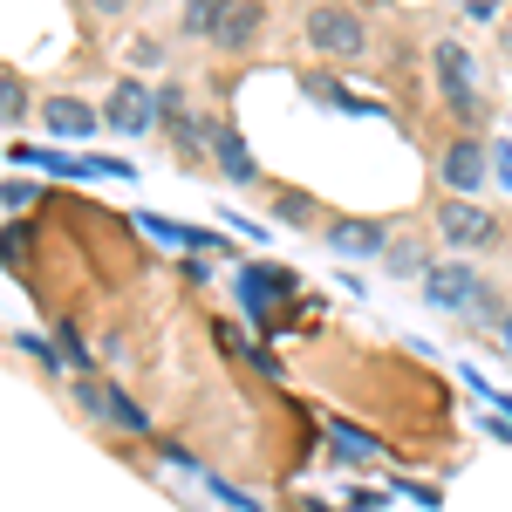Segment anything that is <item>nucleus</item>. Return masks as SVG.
<instances>
[{
  "instance_id": "obj_28",
  "label": "nucleus",
  "mask_w": 512,
  "mask_h": 512,
  "mask_svg": "<svg viewBox=\"0 0 512 512\" xmlns=\"http://www.w3.org/2000/svg\"><path fill=\"white\" fill-rule=\"evenodd\" d=\"M226 226H233L239 239H260V219H246V212H226Z\"/></svg>"
},
{
  "instance_id": "obj_2",
  "label": "nucleus",
  "mask_w": 512,
  "mask_h": 512,
  "mask_svg": "<svg viewBox=\"0 0 512 512\" xmlns=\"http://www.w3.org/2000/svg\"><path fill=\"white\" fill-rule=\"evenodd\" d=\"M301 35L315 55H335V62H355L362 48H369V21L355 14L349 0H315L308 14H301Z\"/></svg>"
},
{
  "instance_id": "obj_16",
  "label": "nucleus",
  "mask_w": 512,
  "mask_h": 512,
  "mask_svg": "<svg viewBox=\"0 0 512 512\" xmlns=\"http://www.w3.org/2000/svg\"><path fill=\"white\" fill-rule=\"evenodd\" d=\"M383 267H390L396 280H424V274L437 267V253H431V239L396 233V239H390V253H383Z\"/></svg>"
},
{
  "instance_id": "obj_12",
  "label": "nucleus",
  "mask_w": 512,
  "mask_h": 512,
  "mask_svg": "<svg viewBox=\"0 0 512 512\" xmlns=\"http://www.w3.org/2000/svg\"><path fill=\"white\" fill-rule=\"evenodd\" d=\"M205 144H212V164L226 171V185H260V164H253V151H246V137L233 123H212Z\"/></svg>"
},
{
  "instance_id": "obj_15",
  "label": "nucleus",
  "mask_w": 512,
  "mask_h": 512,
  "mask_svg": "<svg viewBox=\"0 0 512 512\" xmlns=\"http://www.w3.org/2000/svg\"><path fill=\"white\" fill-rule=\"evenodd\" d=\"M328 444H335V458H342V465H383V458H390V451H383V437H369L362 424L335 417V410H328Z\"/></svg>"
},
{
  "instance_id": "obj_18",
  "label": "nucleus",
  "mask_w": 512,
  "mask_h": 512,
  "mask_svg": "<svg viewBox=\"0 0 512 512\" xmlns=\"http://www.w3.org/2000/svg\"><path fill=\"white\" fill-rule=\"evenodd\" d=\"M267 205H274L280 226H315V219H321V205L301 192V185H274V198H267Z\"/></svg>"
},
{
  "instance_id": "obj_20",
  "label": "nucleus",
  "mask_w": 512,
  "mask_h": 512,
  "mask_svg": "<svg viewBox=\"0 0 512 512\" xmlns=\"http://www.w3.org/2000/svg\"><path fill=\"white\" fill-rule=\"evenodd\" d=\"M35 110V96H28V82L14 76V69H0V130H14V123Z\"/></svg>"
},
{
  "instance_id": "obj_10",
  "label": "nucleus",
  "mask_w": 512,
  "mask_h": 512,
  "mask_svg": "<svg viewBox=\"0 0 512 512\" xmlns=\"http://www.w3.org/2000/svg\"><path fill=\"white\" fill-rule=\"evenodd\" d=\"M35 117H41V130H48L55 144H82V137L103 130V110H89L82 96H41Z\"/></svg>"
},
{
  "instance_id": "obj_24",
  "label": "nucleus",
  "mask_w": 512,
  "mask_h": 512,
  "mask_svg": "<svg viewBox=\"0 0 512 512\" xmlns=\"http://www.w3.org/2000/svg\"><path fill=\"white\" fill-rule=\"evenodd\" d=\"M28 226H7V233H0V267H21V260H28Z\"/></svg>"
},
{
  "instance_id": "obj_11",
  "label": "nucleus",
  "mask_w": 512,
  "mask_h": 512,
  "mask_svg": "<svg viewBox=\"0 0 512 512\" xmlns=\"http://www.w3.org/2000/svg\"><path fill=\"white\" fill-rule=\"evenodd\" d=\"M137 226L158 239V246H171V253H226L233 260V246L219 233H205V226H185V219H164V212H137Z\"/></svg>"
},
{
  "instance_id": "obj_29",
  "label": "nucleus",
  "mask_w": 512,
  "mask_h": 512,
  "mask_svg": "<svg viewBox=\"0 0 512 512\" xmlns=\"http://www.w3.org/2000/svg\"><path fill=\"white\" fill-rule=\"evenodd\" d=\"M499 349L512 355V308H506V321H499Z\"/></svg>"
},
{
  "instance_id": "obj_17",
  "label": "nucleus",
  "mask_w": 512,
  "mask_h": 512,
  "mask_svg": "<svg viewBox=\"0 0 512 512\" xmlns=\"http://www.w3.org/2000/svg\"><path fill=\"white\" fill-rule=\"evenodd\" d=\"M233 7H239V0H185V7H178V35H185V41H212L219 28H226Z\"/></svg>"
},
{
  "instance_id": "obj_7",
  "label": "nucleus",
  "mask_w": 512,
  "mask_h": 512,
  "mask_svg": "<svg viewBox=\"0 0 512 512\" xmlns=\"http://www.w3.org/2000/svg\"><path fill=\"white\" fill-rule=\"evenodd\" d=\"M485 178H492V144H485V137L465 130V137H451V144L437 151V185H451L458 198H472Z\"/></svg>"
},
{
  "instance_id": "obj_5",
  "label": "nucleus",
  "mask_w": 512,
  "mask_h": 512,
  "mask_svg": "<svg viewBox=\"0 0 512 512\" xmlns=\"http://www.w3.org/2000/svg\"><path fill=\"white\" fill-rule=\"evenodd\" d=\"M417 287H424V301H431L437 315H472L478 301H485V287H492V280L478 274L472 260H437Z\"/></svg>"
},
{
  "instance_id": "obj_9",
  "label": "nucleus",
  "mask_w": 512,
  "mask_h": 512,
  "mask_svg": "<svg viewBox=\"0 0 512 512\" xmlns=\"http://www.w3.org/2000/svg\"><path fill=\"white\" fill-rule=\"evenodd\" d=\"M287 287H301V274L294 267H274V260H253V267H239V280H233V294H239V308L260 321H274V294L287 301Z\"/></svg>"
},
{
  "instance_id": "obj_23",
  "label": "nucleus",
  "mask_w": 512,
  "mask_h": 512,
  "mask_svg": "<svg viewBox=\"0 0 512 512\" xmlns=\"http://www.w3.org/2000/svg\"><path fill=\"white\" fill-rule=\"evenodd\" d=\"M212 342H219V349L233 355V362H246V355H253V342H246V328H233V321H212Z\"/></svg>"
},
{
  "instance_id": "obj_26",
  "label": "nucleus",
  "mask_w": 512,
  "mask_h": 512,
  "mask_svg": "<svg viewBox=\"0 0 512 512\" xmlns=\"http://www.w3.org/2000/svg\"><path fill=\"white\" fill-rule=\"evenodd\" d=\"M82 7H89L96 21H123V14H130V0H82Z\"/></svg>"
},
{
  "instance_id": "obj_4",
  "label": "nucleus",
  "mask_w": 512,
  "mask_h": 512,
  "mask_svg": "<svg viewBox=\"0 0 512 512\" xmlns=\"http://www.w3.org/2000/svg\"><path fill=\"white\" fill-rule=\"evenodd\" d=\"M431 226H437V239L451 246V253H485V246H499V212H485L478 198H458V192H444L431 205Z\"/></svg>"
},
{
  "instance_id": "obj_21",
  "label": "nucleus",
  "mask_w": 512,
  "mask_h": 512,
  "mask_svg": "<svg viewBox=\"0 0 512 512\" xmlns=\"http://www.w3.org/2000/svg\"><path fill=\"white\" fill-rule=\"evenodd\" d=\"M205 485H212V499H219L226 512H260V499H253V492H239V485H226L219 472H205Z\"/></svg>"
},
{
  "instance_id": "obj_14",
  "label": "nucleus",
  "mask_w": 512,
  "mask_h": 512,
  "mask_svg": "<svg viewBox=\"0 0 512 512\" xmlns=\"http://www.w3.org/2000/svg\"><path fill=\"white\" fill-rule=\"evenodd\" d=\"M267 35V0H239L233 14H226V28L212 35V48H226V55H246V48H260Z\"/></svg>"
},
{
  "instance_id": "obj_6",
  "label": "nucleus",
  "mask_w": 512,
  "mask_h": 512,
  "mask_svg": "<svg viewBox=\"0 0 512 512\" xmlns=\"http://www.w3.org/2000/svg\"><path fill=\"white\" fill-rule=\"evenodd\" d=\"M103 123H110L117 137H151V130H158V89L144 76H117L110 103H103Z\"/></svg>"
},
{
  "instance_id": "obj_13",
  "label": "nucleus",
  "mask_w": 512,
  "mask_h": 512,
  "mask_svg": "<svg viewBox=\"0 0 512 512\" xmlns=\"http://www.w3.org/2000/svg\"><path fill=\"white\" fill-rule=\"evenodd\" d=\"M301 96L321 103V110H349V117H383V103H369V96H349L342 76H328V69H308L301 76Z\"/></svg>"
},
{
  "instance_id": "obj_1",
  "label": "nucleus",
  "mask_w": 512,
  "mask_h": 512,
  "mask_svg": "<svg viewBox=\"0 0 512 512\" xmlns=\"http://www.w3.org/2000/svg\"><path fill=\"white\" fill-rule=\"evenodd\" d=\"M431 76H437V96H444V110L478 130V123L492 117V103H485V89H478V62L458 48V41H437L431 48Z\"/></svg>"
},
{
  "instance_id": "obj_8",
  "label": "nucleus",
  "mask_w": 512,
  "mask_h": 512,
  "mask_svg": "<svg viewBox=\"0 0 512 512\" xmlns=\"http://www.w3.org/2000/svg\"><path fill=\"white\" fill-rule=\"evenodd\" d=\"M321 239H328L335 260H383L396 233L383 219H349V212H335V219H321Z\"/></svg>"
},
{
  "instance_id": "obj_27",
  "label": "nucleus",
  "mask_w": 512,
  "mask_h": 512,
  "mask_svg": "<svg viewBox=\"0 0 512 512\" xmlns=\"http://www.w3.org/2000/svg\"><path fill=\"white\" fill-rule=\"evenodd\" d=\"M130 62H144V69H158V62H164V48H158V41H130Z\"/></svg>"
},
{
  "instance_id": "obj_25",
  "label": "nucleus",
  "mask_w": 512,
  "mask_h": 512,
  "mask_svg": "<svg viewBox=\"0 0 512 512\" xmlns=\"http://www.w3.org/2000/svg\"><path fill=\"white\" fill-rule=\"evenodd\" d=\"M246 369H260L267 383H280V376H287V369H280V355H267L260 342H253V355H246Z\"/></svg>"
},
{
  "instance_id": "obj_19",
  "label": "nucleus",
  "mask_w": 512,
  "mask_h": 512,
  "mask_svg": "<svg viewBox=\"0 0 512 512\" xmlns=\"http://www.w3.org/2000/svg\"><path fill=\"white\" fill-rule=\"evenodd\" d=\"M48 342H55V362H62L69 376H96V349H82V335L69 328V321H62V328H55Z\"/></svg>"
},
{
  "instance_id": "obj_22",
  "label": "nucleus",
  "mask_w": 512,
  "mask_h": 512,
  "mask_svg": "<svg viewBox=\"0 0 512 512\" xmlns=\"http://www.w3.org/2000/svg\"><path fill=\"white\" fill-rule=\"evenodd\" d=\"M35 198H41L35 178H7V185H0V212H21V205H35Z\"/></svg>"
},
{
  "instance_id": "obj_3",
  "label": "nucleus",
  "mask_w": 512,
  "mask_h": 512,
  "mask_svg": "<svg viewBox=\"0 0 512 512\" xmlns=\"http://www.w3.org/2000/svg\"><path fill=\"white\" fill-rule=\"evenodd\" d=\"M69 396L103 424V431H123V437H151V410L137 403L130 390H117L110 376H69Z\"/></svg>"
}]
</instances>
